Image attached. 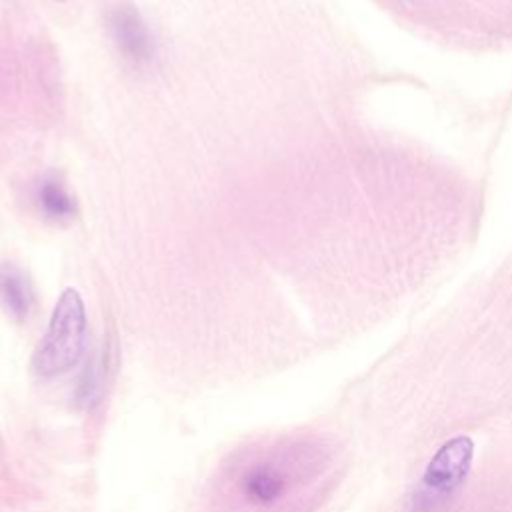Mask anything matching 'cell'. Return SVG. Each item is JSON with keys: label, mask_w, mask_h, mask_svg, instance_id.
<instances>
[{"label": "cell", "mask_w": 512, "mask_h": 512, "mask_svg": "<svg viewBox=\"0 0 512 512\" xmlns=\"http://www.w3.org/2000/svg\"><path fill=\"white\" fill-rule=\"evenodd\" d=\"M334 470V450L312 434L252 440L230 452L204 490L202 512H310Z\"/></svg>", "instance_id": "1"}, {"label": "cell", "mask_w": 512, "mask_h": 512, "mask_svg": "<svg viewBox=\"0 0 512 512\" xmlns=\"http://www.w3.org/2000/svg\"><path fill=\"white\" fill-rule=\"evenodd\" d=\"M86 310L80 294L64 290L50 314L48 328L40 338L32 366L40 376H58L74 368L84 352Z\"/></svg>", "instance_id": "2"}, {"label": "cell", "mask_w": 512, "mask_h": 512, "mask_svg": "<svg viewBox=\"0 0 512 512\" xmlns=\"http://www.w3.org/2000/svg\"><path fill=\"white\" fill-rule=\"evenodd\" d=\"M472 456L474 444L468 436H456L444 442L424 470L422 490L418 494L420 506H434L454 494L472 466Z\"/></svg>", "instance_id": "3"}, {"label": "cell", "mask_w": 512, "mask_h": 512, "mask_svg": "<svg viewBox=\"0 0 512 512\" xmlns=\"http://www.w3.org/2000/svg\"><path fill=\"white\" fill-rule=\"evenodd\" d=\"M106 28L118 52L134 66H146L156 56L154 36L140 16V12L130 4H118L106 12Z\"/></svg>", "instance_id": "4"}, {"label": "cell", "mask_w": 512, "mask_h": 512, "mask_svg": "<svg viewBox=\"0 0 512 512\" xmlns=\"http://www.w3.org/2000/svg\"><path fill=\"white\" fill-rule=\"evenodd\" d=\"M0 302L4 310L18 322L26 320L32 310V282L28 274L12 262H4L0 266Z\"/></svg>", "instance_id": "5"}, {"label": "cell", "mask_w": 512, "mask_h": 512, "mask_svg": "<svg viewBox=\"0 0 512 512\" xmlns=\"http://www.w3.org/2000/svg\"><path fill=\"white\" fill-rule=\"evenodd\" d=\"M36 200L46 218L54 222H68L76 216V200L56 176H44L36 188Z\"/></svg>", "instance_id": "6"}]
</instances>
